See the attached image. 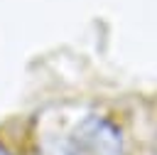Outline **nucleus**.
Returning <instances> with one entry per match:
<instances>
[{
    "label": "nucleus",
    "instance_id": "f257e3e1",
    "mask_svg": "<svg viewBox=\"0 0 157 155\" xmlns=\"http://www.w3.org/2000/svg\"><path fill=\"white\" fill-rule=\"evenodd\" d=\"M66 155H125L123 133L108 116H86L76 125Z\"/></svg>",
    "mask_w": 157,
    "mask_h": 155
}]
</instances>
